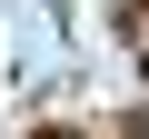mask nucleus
<instances>
[{
  "label": "nucleus",
  "mask_w": 149,
  "mask_h": 139,
  "mask_svg": "<svg viewBox=\"0 0 149 139\" xmlns=\"http://www.w3.org/2000/svg\"><path fill=\"white\" fill-rule=\"evenodd\" d=\"M139 139H149V119H139Z\"/></svg>",
  "instance_id": "f257e3e1"
}]
</instances>
